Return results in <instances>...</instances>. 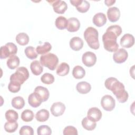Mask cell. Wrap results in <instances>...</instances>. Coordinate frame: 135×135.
I'll use <instances>...</instances> for the list:
<instances>
[{
    "label": "cell",
    "mask_w": 135,
    "mask_h": 135,
    "mask_svg": "<svg viewBox=\"0 0 135 135\" xmlns=\"http://www.w3.org/2000/svg\"><path fill=\"white\" fill-rule=\"evenodd\" d=\"M122 33L121 26L114 25L108 27L102 36V41L104 48L108 51L114 52L119 48V45L117 42L118 36Z\"/></svg>",
    "instance_id": "obj_1"
},
{
    "label": "cell",
    "mask_w": 135,
    "mask_h": 135,
    "mask_svg": "<svg viewBox=\"0 0 135 135\" xmlns=\"http://www.w3.org/2000/svg\"><path fill=\"white\" fill-rule=\"evenodd\" d=\"M104 85L108 90L112 92L120 103H124L128 100L129 94L125 90L123 84L117 79L113 77L108 78L105 81Z\"/></svg>",
    "instance_id": "obj_2"
},
{
    "label": "cell",
    "mask_w": 135,
    "mask_h": 135,
    "mask_svg": "<svg viewBox=\"0 0 135 135\" xmlns=\"http://www.w3.org/2000/svg\"><path fill=\"white\" fill-rule=\"evenodd\" d=\"M84 38L89 46L94 50H97L100 47L98 36L99 33L97 29L93 27H88L84 32Z\"/></svg>",
    "instance_id": "obj_3"
},
{
    "label": "cell",
    "mask_w": 135,
    "mask_h": 135,
    "mask_svg": "<svg viewBox=\"0 0 135 135\" xmlns=\"http://www.w3.org/2000/svg\"><path fill=\"white\" fill-rule=\"evenodd\" d=\"M28 77L29 72L28 70L24 66H21L18 68L15 72L11 75L9 82L21 86L28 79Z\"/></svg>",
    "instance_id": "obj_4"
},
{
    "label": "cell",
    "mask_w": 135,
    "mask_h": 135,
    "mask_svg": "<svg viewBox=\"0 0 135 135\" xmlns=\"http://www.w3.org/2000/svg\"><path fill=\"white\" fill-rule=\"evenodd\" d=\"M59 62L57 56L53 53H47L40 57V63L42 65L51 70H54Z\"/></svg>",
    "instance_id": "obj_5"
},
{
    "label": "cell",
    "mask_w": 135,
    "mask_h": 135,
    "mask_svg": "<svg viewBox=\"0 0 135 135\" xmlns=\"http://www.w3.org/2000/svg\"><path fill=\"white\" fill-rule=\"evenodd\" d=\"M0 58L4 59L8 57L15 55L17 52L16 45L13 43H7L1 47Z\"/></svg>",
    "instance_id": "obj_6"
},
{
    "label": "cell",
    "mask_w": 135,
    "mask_h": 135,
    "mask_svg": "<svg viewBox=\"0 0 135 135\" xmlns=\"http://www.w3.org/2000/svg\"><path fill=\"white\" fill-rule=\"evenodd\" d=\"M101 104L104 110L111 111L115 107V101L111 95L107 94L102 98Z\"/></svg>",
    "instance_id": "obj_7"
},
{
    "label": "cell",
    "mask_w": 135,
    "mask_h": 135,
    "mask_svg": "<svg viewBox=\"0 0 135 135\" xmlns=\"http://www.w3.org/2000/svg\"><path fill=\"white\" fill-rule=\"evenodd\" d=\"M83 63L87 67H91L93 66L97 61V57L95 54L92 52H85L82 57Z\"/></svg>",
    "instance_id": "obj_8"
},
{
    "label": "cell",
    "mask_w": 135,
    "mask_h": 135,
    "mask_svg": "<svg viewBox=\"0 0 135 135\" xmlns=\"http://www.w3.org/2000/svg\"><path fill=\"white\" fill-rule=\"evenodd\" d=\"M47 2L52 5L54 11L57 14H64L68 8V5L64 1L56 0Z\"/></svg>",
    "instance_id": "obj_9"
},
{
    "label": "cell",
    "mask_w": 135,
    "mask_h": 135,
    "mask_svg": "<svg viewBox=\"0 0 135 135\" xmlns=\"http://www.w3.org/2000/svg\"><path fill=\"white\" fill-rule=\"evenodd\" d=\"M128 57L127 51L123 49H119L114 52L113 55V61L118 64H121L124 62Z\"/></svg>",
    "instance_id": "obj_10"
},
{
    "label": "cell",
    "mask_w": 135,
    "mask_h": 135,
    "mask_svg": "<svg viewBox=\"0 0 135 135\" xmlns=\"http://www.w3.org/2000/svg\"><path fill=\"white\" fill-rule=\"evenodd\" d=\"M50 110L53 115L55 117L61 116L65 110V105L61 102H55L52 105Z\"/></svg>",
    "instance_id": "obj_11"
},
{
    "label": "cell",
    "mask_w": 135,
    "mask_h": 135,
    "mask_svg": "<svg viewBox=\"0 0 135 135\" xmlns=\"http://www.w3.org/2000/svg\"><path fill=\"white\" fill-rule=\"evenodd\" d=\"M36 95L41 100L42 102L47 101L50 96V93L47 89L44 86H37L35 88L34 92Z\"/></svg>",
    "instance_id": "obj_12"
},
{
    "label": "cell",
    "mask_w": 135,
    "mask_h": 135,
    "mask_svg": "<svg viewBox=\"0 0 135 135\" xmlns=\"http://www.w3.org/2000/svg\"><path fill=\"white\" fill-rule=\"evenodd\" d=\"M87 117L90 120L97 122L99 121L102 117V112L97 107H92L89 109L87 112Z\"/></svg>",
    "instance_id": "obj_13"
},
{
    "label": "cell",
    "mask_w": 135,
    "mask_h": 135,
    "mask_svg": "<svg viewBox=\"0 0 135 135\" xmlns=\"http://www.w3.org/2000/svg\"><path fill=\"white\" fill-rule=\"evenodd\" d=\"M134 43V38L133 36L131 34H124L120 40V45L122 47L130 48L131 47Z\"/></svg>",
    "instance_id": "obj_14"
},
{
    "label": "cell",
    "mask_w": 135,
    "mask_h": 135,
    "mask_svg": "<svg viewBox=\"0 0 135 135\" xmlns=\"http://www.w3.org/2000/svg\"><path fill=\"white\" fill-rule=\"evenodd\" d=\"M107 17L111 22L118 21L120 17V12L116 7H110L107 11Z\"/></svg>",
    "instance_id": "obj_15"
},
{
    "label": "cell",
    "mask_w": 135,
    "mask_h": 135,
    "mask_svg": "<svg viewBox=\"0 0 135 135\" xmlns=\"http://www.w3.org/2000/svg\"><path fill=\"white\" fill-rule=\"evenodd\" d=\"M80 27V23L79 20L75 17H71L68 20V25L66 29L70 32H75L78 31Z\"/></svg>",
    "instance_id": "obj_16"
},
{
    "label": "cell",
    "mask_w": 135,
    "mask_h": 135,
    "mask_svg": "<svg viewBox=\"0 0 135 135\" xmlns=\"http://www.w3.org/2000/svg\"><path fill=\"white\" fill-rule=\"evenodd\" d=\"M70 47L75 51H78L80 50L83 46V40L78 36H75L72 37L70 41Z\"/></svg>",
    "instance_id": "obj_17"
},
{
    "label": "cell",
    "mask_w": 135,
    "mask_h": 135,
    "mask_svg": "<svg viewBox=\"0 0 135 135\" xmlns=\"http://www.w3.org/2000/svg\"><path fill=\"white\" fill-rule=\"evenodd\" d=\"M92 21L95 26L101 27L106 23L107 17L103 13H98L94 15Z\"/></svg>",
    "instance_id": "obj_18"
},
{
    "label": "cell",
    "mask_w": 135,
    "mask_h": 135,
    "mask_svg": "<svg viewBox=\"0 0 135 135\" xmlns=\"http://www.w3.org/2000/svg\"><path fill=\"white\" fill-rule=\"evenodd\" d=\"M76 89L78 92L81 94H86L89 93L91 89V86L90 83L87 82L82 81L79 82L76 86Z\"/></svg>",
    "instance_id": "obj_19"
},
{
    "label": "cell",
    "mask_w": 135,
    "mask_h": 135,
    "mask_svg": "<svg viewBox=\"0 0 135 135\" xmlns=\"http://www.w3.org/2000/svg\"><path fill=\"white\" fill-rule=\"evenodd\" d=\"M30 69L32 73L35 75H40L43 70V68L40 62L37 60H35L31 63Z\"/></svg>",
    "instance_id": "obj_20"
},
{
    "label": "cell",
    "mask_w": 135,
    "mask_h": 135,
    "mask_svg": "<svg viewBox=\"0 0 135 135\" xmlns=\"http://www.w3.org/2000/svg\"><path fill=\"white\" fill-rule=\"evenodd\" d=\"M20 61L19 57L15 55L9 57L7 61L6 64L9 69L14 70L18 68L20 65Z\"/></svg>",
    "instance_id": "obj_21"
},
{
    "label": "cell",
    "mask_w": 135,
    "mask_h": 135,
    "mask_svg": "<svg viewBox=\"0 0 135 135\" xmlns=\"http://www.w3.org/2000/svg\"><path fill=\"white\" fill-rule=\"evenodd\" d=\"M49 116V112L47 110L43 109L36 113L35 118L39 122H45L48 120Z\"/></svg>",
    "instance_id": "obj_22"
},
{
    "label": "cell",
    "mask_w": 135,
    "mask_h": 135,
    "mask_svg": "<svg viewBox=\"0 0 135 135\" xmlns=\"http://www.w3.org/2000/svg\"><path fill=\"white\" fill-rule=\"evenodd\" d=\"M70 71V66L69 64L65 62L61 63L57 68L56 74L61 76L67 75Z\"/></svg>",
    "instance_id": "obj_23"
},
{
    "label": "cell",
    "mask_w": 135,
    "mask_h": 135,
    "mask_svg": "<svg viewBox=\"0 0 135 135\" xmlns=\"http://www.w3.org/2000/svg\"><path fill=\"white\" fill-rule=\"evenodd\" d=\"M28 102L30 105H31L32 107L37 108L41 105L42 102L36 95V94L33 92L28 96Z\"/></svg>",
    "instance_id": "obj_24"
},
{
    "label": "cell",
    "mask_w": 135,
    "mask_h": 135,
    "mask_svg": "<svg viewBox=\"0 0 135 135\" xmlns=\"http://www.w3.org/2000/svg\"><path fill=\"white\" fill-rule=\"evenodd\" d=\"M52 49V45L47 42H45L42 45H38L36 48V52L38 54L44 55L48 53Z\"/></svg>",
    "instance_id": "obj_25"
},
{
    "label": "cell",
    "mask_w": 135,
    "mask_h": 135,
    "mask_svg": "<svg viewBox=\"0 0 135 135\" xmlns=\"http://www.w3.org/2000/svg\"><path fill=\"white\" fill-rule=\"evenodd\" d=\"M72 75L76 79H82L85 75V70L81 66L76 65L72 70Z\"/></svg>",
    "instance_id": "obj_26"
},
{
    "label": "cell",
    "mask_w": 135,
    "mask_h": 135,
    "mask_svg": "<svg viewBox=\"0 0 135 135\" xmlns=\"http://www.w3.org/2000/svg\"><path fill=\"white\" fill-rule=\"evenodd\" d=\"M82 126L85 129L91 131L95 128L97 123L95 121L90 120L88 117H85L82 120Z\"/></svg>",
    "instance_id": "obj_27"
},
{
    "label": "cell",
    "mask_w": 135,
    "mask_h": 135,
    "mask_svg": "<svg viewBox=\"0 0 135 135\" xmlns=\"http://www.w3.org/2000/svg\"><path fill=\"white\" fill-rule=\"evenodd\" d=\"M11 104L12 107L14 108L17 109H21L25 105V101L22 97L17 96L12 99Z\"/></svg>",
    "instance_id": "obj_28"
},
{
    "label": "cell",
    "mask_w": 135,
    "mask_h": 135,
    "mask_svg": "<svg viewBox=\"0 0 135 135\" xmlns=\"http://www.w3.org/2000/svg\"><path fill=\"white\" fill-rule=\"evenodd\" d=\"M16 41L20 45H27L29 42V37L25 33H20L16 36Z\"/></svg>",
    "instance_id": "obj_29"
},
{
    "label": "cell",
    "mask_w": 135,
    "mask_h": 135,
    "mask_svg": "<svg viewBox=\"0 0 135 135\" xmlns=\"http://www.w3.org/2000/svg\"><path fill=\"white\" fill-rule=\"evenodd\" d=\"M56 27L60 30H63L67 27L68 25V20L62 16H59L56 18L55 22Z\"/></svg>",
    "instance_id": "obj_30"
},
{
    "label": "cell",
    "mask_w": 135,
    "mask_h": 135,
    "mask_svg": "<svg viewBox=\"0 0 135 135\" xmlns=\"http://www.w3.org/2000/svg\"><path fill=\"white\" fill-rule=\"evenodd\" d=\"M34 115L33 112L29 109L24 110L21 114V119L24 122H30L33 120Z\"/></svg>",
    "instance_id": "obj_31"
},
{
    "label": "cell",
    "mask_w": 135,
    "mask_h": 135,
    "mask_svg": "<svg viewBox=\"0 0 135 135\" xmlns=\"http://www.w3.org/2000/svg\"><path fill=\"white\" fill-rule=\"evenodd\" d=\"M5 116L7 121L9 122L16 121L18 118V115L17 112L12 109L6 111Z\"/></svg>",
    "instance_id": "obj_32"
},
{
    "label": "cell",
    "mask_w": 135,
    "mask_h": 135,
    "mask_svg": "<svg viewBox=\"0 0 135 135\" xmlns=\"http://www.w3.org/2000/svg\"><path fill=\"white\" fill-rule=\"evenodd\" d=\"M18 126V123L16 121H7L4 124V129L7 132H14L17 130Z\"/></svg>",
    "instance_id": "obj_33"
},
{
    "label": "cell",
    "mask_w": 135,
    "mask_h": 135,
    "mask_svg": "<svg viewBox=\"0 0 135 135\" xmlns=\"http://www.w3.org/2000/svg\"><path fill=\"white\" fill-rule=\"evenodd\" d=\"M24 52L26 56L31 60L35 59L37 57V53L35 48L32 46L26 47L24 50Z\"/></svg>",
    "instance_id": "obj_34"
},
{
    "label": "cell",
    "mask_w": 135,
    "mask_h": 135,
    "mask_svg": "<svg viewBox=\"0 0 135 135\" xmlns=\"http://www.w3.org/2000/svg\"><path fill=\"white\" fill-rule=\"evenodd\" d=\"M76 8L78 10V12L82 13H86L87 11L90 8V3L86 1H82L81 2V3L76 5Z\"/></svg>",
    "instance_id": "obj_35"
},
{
    "label": "cell",
    "mask_w": 135,
    "mask_h": 135,
    "mask_svg": "<svg viewBox=\"0 0 135 135\" xmlns=\"http://www.w3.org/2000/svg\"><path fill=\"white\" fill-rule=\"evenodd\" d=\"M37 133L38 135H50L52 134V130L47 125H41L38 127Z\"/></svg>",
    "instance_id": "obj_36"
},
{
    "label": "cell",
    "mask_w": 135,
    "mask_h": 135,
    "mask_svg": "<svg viewBox=\"0 0 135 135\" xmlns=\"http://www.w3.org/2000/svg\"><path fill=\"white\" fill-rule=\"evenodd\" d=\"M41 80L44 84H51L54 82V77L51 73H45L41 76Z\"/></svg>",
    "instance_id": "obj_37"
},
{
    "label": "cell",
    "mask_w": 135,
    "mask_h": 135,
    "mask_svg": "<svg viewBox=\"0 0 135 135\" xmlns=\"http://www.w3.org/2000/svg\"><path fill=\"white\" fill-rule=\"evenodd\" d=\"M19 133L21 135H33L34 134V131L31 127L23 126L21 128Z\"/></svg>",
    "instance_id": "obj_38"
},
{
    "label": "cell",
    "mask_w": 135,
    "mask_h": 135,
    "mask_svg": "<svg viewBox=\"0 0 135 135\" xmlns=\"http://www.w3.org/2000/svg\"><path fill=\"white\" fill-rule=\"evenodd\" d=\"M63 133L64 135H77L78 134L77 129L71 126L66 127L63 130Z\"/></svg>",
    "instance_id": "obj_39"
},
{
    "label": "cell",
    "mask_w": 135,
    "mask_h": 135,
    "mask_svg": "<svg viewBox=\"0 0 135 135\" xmlns=\"http://www.w3.org/2000/svg\"><path fill=\"white\" fill-rule=\"evenodd\" d=\"M8 89L10 92L12 93H16L20 90L21 86L9 82L8 85Z\"/></svg>",
    "instance_id": "obj_40"
},
{
    "label": "cell",
    "mask_w": 135,
    "mask_h": 135,
    "mask_svg": "<svg viewBox=\"0 0 135 135\" xmlns=\"http://www.w3.org/2000/svg\"><path fill=\"white\" fill-rule=\"evenodd\" d=\"M115 2V1H113V0H106L104 1V3L107 6H110L111 5H112Z\"/></svg>",
    "instance_id": "obj_41"
}]
</instances>
